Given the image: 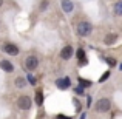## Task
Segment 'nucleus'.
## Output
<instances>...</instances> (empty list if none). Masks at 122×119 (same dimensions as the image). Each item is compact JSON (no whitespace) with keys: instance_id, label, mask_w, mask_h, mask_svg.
Returning <instances> with one entry per match:
<instances>
[{"instance_id":"1","label":"nucleus","mask_w":122,"mask_h":119,"mask_svg":"<svg viewBox=\"0 0 122 119\" xmlns=\"http://www.w3.org/2000/svg\"><path fill=\"white\" fill-rule=\"evenodd\" d=\"M111 108H113V101L110 98H99L97 101L94 102L93 105V111L99 114H105V113H110Z\"/></svg>"},{"instance_id":"2","label":"nucleus","mask_w":122,"mask_h":119,"mask_svg":"<svg viewBox=\"0 0 122 119\" xmlns=\"http://www.w3.org/2000/svg\"><path fill=\"white\" fill-rule=\"evenodd\" d=\"M93 31H94V26L86 19H82V20H79L76 23V34L79 37H90L93 34Z\"/></svg>"},{"instance_id":"3","label":"nucleus","mask_w":122,"mask_h":119,"mask_svg":"<svg viewBox=\"0 0 122 119\" xmlns=\"http://www.w3.org/2000/svg\"><path fill=\"white\" fill-rule=\"evenodd\" d=\"M33 105H34L33 98H31L30 94H26V93L20 94L17 98V101H15V107H17L20 111H30L31 108H33Z\"/></svg>"},{"instance_id":"4","label":"nucleus","mask_w":122,"mask_h":119,"mask_svg":"<svg viewBox=\"0 0 122 119\" xmlns=\"http://www.w3.org/2000/svg\"><path fill=\"white\" fill-rule=\"evenodd\" d=\"M0 50H2L5 54L12 56V57H15V56H19V54H20V47H19L17 43H14V42H11V40L2 42V45H0Z\"/></svg>"},{"instance_id":"5","label":"nucleus","mask_w":122,"mask_h":119,"mask_svg":"<svg viewBox=\"0 0 122 119\" xmlns=\"http://www.w3.org/2000/svg\"><path fill=\"white\" fill-rule=\"evenodd\" d=\"M40 65V60H39V56L37 54H28L25 57V62H23V67L28 73H34Z\"/></svg>"},{"instance_id":"6","label":"nucleus","mask_w":122,"mask_h":119,"mask_svg":"<svg viewBox=\"0 0 122 119\" xmlns=\"http://www.w3.org/2000/svg\"><path fill=\"white\" fill-rule=\"evenodd\" d=\"M74 48H73V45H65V47L60 50V53H59V57L62 60H70V59H73V56H74Z\"/></svg>"},{"instance_id":"7","label":"nucleus","mask_w":122,"mask_h":119,"mask_svg":"<svg viewBox=\"0 0 122 119\" xmlns=\"http://www.w3.org/2000/svg\"><path fill=\"white\" fill-rule=\"evenodd\" d=\"M117 40H119V34L117 33H107L104 36V39H102V43L105 47H113V45L117 43Z\"/></svg>"},{"instance_id":"8","label":"nucleus","mask_w":122,"mask_h":119,"mask_svg":"<svg viewBox=\"0 0 122 119\" xmlns=\"http://www.w3.org/2000/svg\"><path fill=\"white\" fill-rule=\"evenodd\" d=\"M0 70L5 71V73H8V74H11V73L15 71V65L8 59H2L0 60Z\"/></svg>"},{"instance_id":"9","label":"nucleus","mask_w":122,"mask_h":119,"mask_svg":"<svg viewBox=\"0 0 122 119\" xmlns=\"http://www.w3.org/2000/svg\"><path fill=\"white\" fill-rule=\"evenodd\" d=\"M56 87L59 90H68L71 87V79L70 78H59L56 80Z\"/></svg>"},{"instance_id":"10","label":"nucleus","mask_w":122,"mask_h":119,"mask_svg":"<svg viewBox=\"0 0 122 119\" xmlns=\"http://www.w3.org/2000/svg\"><path fill=\"white\" fill-rule=\"evenodd\" d=\"M60 6H62L63 12H66V14H71V12L74 11V3H73V0H60Z\"/></svg>"},{"instance_id":"11","label":"nucleus","mask_w":122,"mask_h":119,"mask_svg":"<svg viewBox=\"0 0 122 119\" xmlns=\"http://www.w3.org/2000/svg\"><path fill=\"white\" fill-rule=\"evenodd\" d=\"M26 85H28V80H26L25 76H17V78L14 79V87L17 90H23Z\"/></svg>"},{"instance_id":"12","label":"nucleus","mask_w":122,"mask_h":119,"mask_svg":"<svg viewBox=\"0 0 122 119\" xmlns=\"http://www.w3.org/2000/svg\"><path fill=\"white\" fill-rule=\"evenodd\" d=\"M34 102H36L37 107H42L43 105V90L37 88L36 93H34Z\"/></svg>"},{"instance_id":"13","label":"nucleus","mask_w":122,"mask_h":119,"mask_svg":"<svg viewBox=\"0 0 122 119\" xmlns=\"http://www.w3.org/2000/svg\"><path fill=\"white\" fill-rule=\"evenodd\" d=\"M85 50L83 48H79L77 51L74 53V56H77V60H79V65H83V63H86V56H85Z\"/></svg>"},{"instance_id":"14","label":"nucleus","mask_w":122,"mask_h":119,"mask_svg":"<svg viewBox=\"0 0 122 119\" xmlns=\"http://www.w3.org/2000/svg\"><path fill=\"white\" fill-rule=\"evenodd\" d=\"M113 12L116 17H122V0H117L113 5Z\"/></svg>"},{"instance_id":"15","label":"nucleus","mask_w":122,"mask_h":119,"mask_svg":"<svg viewBox=\"0 0 122 119\" xmlns=\"http://www.w3.org/2000/svg\"><path fill=\"white\" fill-rule=\"evenodd\" d=\"M50 6V0H42L40 2V5H39V11L40 12H43V11H46V8Z\"/></svg>"},{"instance_id":"16","label":"nucleus","mask_w":122,"mask_h":119,"mask_svg":"<svg viewBox=\"0 0 122 119\" xmlns=\"http://www.w3.org/2000/svg\"><path fill=\"white\" fill-rule=\"evenodd\" d=\"M105 60H107V63H108L110 67H114V65H116V60H114L113 57H107Z\"/></svg>"},{"instance_id":"17","label":"nucleus","mask_w":122,"mask_h":119,"mask_svg":"<svg viewBox=\"0 0 122 119\" xmlns=\"http://www.w3.org/2000/svg\"><path fill=\"white\" fill-rule=\"evenodd\" d=\"M108 76H110V71H107V73H105V74L102 76V78L99 79V80H101V82H105V80H107V78H108Z\"/></svg>"},{"instance_id":"18","label":"nucleus","mask_w":122,"mask_h":119,"mask_svg":"<svg viewBox=\"0 0 122 119\" xmlns=\"http://www.w3.org/2000/svg\"><path fill=\"white\" fill-rule=\"evenodd\" d=\"M28 79H30V83H33V85H36V79H34L33 76H28Z\"/></svg>"},{"instance_id":"19","label":"nucleus","mask_w":122,"mask_h":119,"mask_svg":"<svg viewBox=\"0 0 122 119\" xmlns=\"http://www.w3.org/2000/svg\"><path fill=\"white\" fill-rule=\"evenodd\" d=\"M76 93H77V94H83V90L82 88H76Z\"/></svg>"},{"instance_id":"20","label":"nucleus","mask_w":122,"mask_h":119,"mask_svg":"<svg viewBox=\"0 0 122 119\" xmlns=\"http://www.w3.org/2000/svg\"><path fill=\"white\" fill-rule=\"evenodd\" d=\"M3 3H5V0H0V8L3 6Z\"/></svg>"},{"instance_id":"21","label":"nucleus","mask_w":122,"mask_h":119,"mask_svg":"<svg viewBox=\"0 0 122 119\" xmlns=\"http://www.w3.org/2000/svg\"><path fill=\"white\" fill-rule=\"evenodd\" d=\"M121 70H122V65H121Z\"/></svg>"}]
</instances>
